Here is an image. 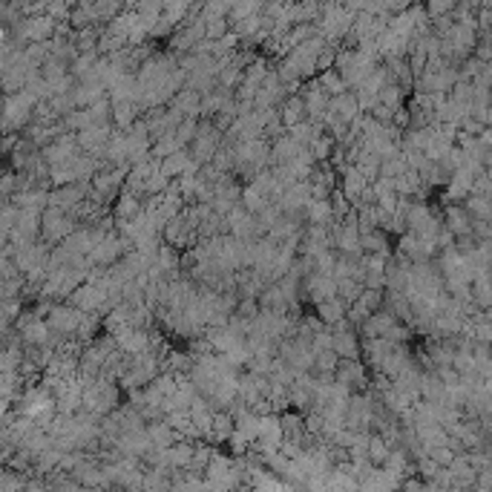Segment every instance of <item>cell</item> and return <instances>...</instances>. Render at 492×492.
I'll return each instance as SVG.
<instances>
[{
    "label": "cell",
    "instance_id": "7c38bea8",
    "mask_svg": "<svg viewBox=\"0 0 492 492\" xmlns=\"http://www.w3.org/2000/svg\"><path fill=\"white\" fill-rule=\"evenodd\" d=\"M377 104H380V106H386V109H392V113H395L398 106H403V89L395 87V84H386V87H383V89L377 92Z\"/></svg>",
    "mask_w": 492,
    "mask_h": 492
},
{
    "label": "cell",
    "instance_id": "7a4b0ae2",
    "mask_svg": "<svg viewBox=\"0 0 492 492\" xmlns=\"http://www.w3.org/2000/svg\"><path fill=\"white\" fill-rule=\"evenodd\" d=\"M398 322V317H392V311H374L360 328H363V337L366 340H377V337H386L389 334V328Z\"/></svg>",
    "mask_w": 492,
    "mask_h": 492
},
{
    "label": "cell",
    "instance_id": "30bf717a",
    "mask_svg": "<svg viewBox=\"0 0 492 492\" xmlns=\"http://www.w3.org/2000/svg\"><path fill=\"white\" fill-rule=\"evenodd\" d=\"M136 116H138V109H136V104H133V101L113 104V124H116L119 130H124V133H127V130L133 127Z\"/></svg>",
    "mask_w": 492,
    "mask_h": 492
},
{
    "label": "cell",
    "instance_id": "5b68a950",
    "mask_svg": "<svg viewBox=\"0 0 492 492\" xmlns=\"http://www.w3.org/2000/svg\"><path fill=\"white\" fill-rule=\"evenodd\" d=\"M332 351H334L340 360H357V357H360V340L354 337V332L332 334Z\"/></svg>",
    "mask_w": 492,
    "mask_h": 492
},
{
    "label": "cell",
    "instance_id": "277c9868",
    "mask_svg": "<svg viewBox=\"0 0 492 492\" xmlns=\"http://www.w3.org/2000/svg\"><path fill=\"white\" fill-rule=\"evenodd\" d=\"M334 380L346 389H354V386H363L366 383V371H363V363L360 360H340L337 363V371H334Z\"/></svg>",
    "mask_w": 492,
    "mask_h": 492
},
{
    "label": "cell",
    "instance_id": "6da1fadb",
    "mask_svg": "<svg viewBox=\"0 0 492 492\" xmlns=\"http://www.w3.org/2000/svg\"><path fill=\"white\" fill-rule=\"evenodd\" d=\"M444 231H449L452 236H464V234H472V219L466 216V210L461 204H449L444 210V219H441Z\"/></svg>",
    "mask_w": 492,
    "mask_h": 492
},
{
    "label": "cell",
    "instance_id": "52a82bcc",
    "mask_svg": "<svg viewBox=\"0 0 492 492\" xmlns=\"http://www.w3.org/2000/svg\"><path fill=\"white\" fill-rule=\"evenodd\" d=\"M144 210V204H141V199H136L133 193H121L119 196V204H116V219H119V222L121 225H127V222H133V219L138 216Z\"/></svg>",
    "mask_w": 492,
    "mask_h": 492
},
{
    "label": "cell",
    "instance_id": "3957f363",
    "mask_svg": "<svg viewBox=\"0 0 492 492\" xmlns=\"http://www.w3.org/2000/svg\"><path fill=\"white\" fill-rule=\"evenodd\" d=\"M277 116H280V121H283L285 130H291V127H297V124L305 121V104H302L300 92H297V95H288V98L280 104Z\"/></svg>",
    "mask_w": 492,
    "mask_h": 492
},
{
    "label": "cell",
    "instance_id": "4fadbf2b",
    "mask_svg": "<svg viewBox=\"0 0 492 492\" xmlns=\"http://www.w3.org/2000/svg\"><path fill=\"white\" fill-rule=\"evenodd\" d=\"M337 363H340V357H337L334 351H317L311 368H317V374H332V377H334Z\"/></svg>",
    "mask_w": 492,
    "mask_h": 492
},
{
    "label": "cell",
    "instance_id": "5bb4252c",
    "mask_svg": "<svg viewBox=\"0 0 492 492\" xmlns=\"http://www.w3.org/2000/svg\"><path fill=\"white\" fill-rule=\"evenodd\" d=\"M383 300H386V291H371V288H363L360 297H357V305H363L368 314L380 311L383 308Z\"/></svg>",
    "mask_w": 492,
    "mask_h": 492
},
{
    "label": "cell",
    "instance_id": "ba28073f",
    "mask_svg": "<svg viewBox=\"0 0 492 492\" xmlns=\"http://www.w3.org/2000/svg\"><path fill=\"white\" fill-rule=\"evenodd\" d=\"M343 314H346V302H340L337 297H332V300H322V302H317V319L325 325H334L337 319H343Z\"/></svg>",
    "mask_w": 492,
    "mask_h": 492
},
{
    "label": "cell",
    "instance_id": "8fae6325",
    "mask_svg": "<svg viewBox=\"0 0 492 492\" xmlns=\"http://www.w3.org/2000/svg\"><path fill=\"white\" fill-rule=\"evenodd\" d=\"M216 84L222 87L225 92H231V89H236L239 84H242V70L231 61V64H225V67H219V75H216Z\"/></svg>",
    "mask_w": 492,
    "mask_h": 492
},
{
    "label": "cell",
    "instance_id": "8992f818",
    "mask_svg": "<svg viewBox=\"0 0 492 492\" xmlns=\"http://www.w3.org/2000/svg\"><path fill=\"white\" fill-rule=\"evenodd\" d=\"M366 185H368V182H366V179H363V176H360L354 168H349V170L343 173V179H340V187H337V190L346 196V202H349V204H354V202L360 199V193H363V187H366Z\"/></svg>",
    "mask_w": 492,
    "mask_h": 492
},
{
    "label": "cell",
    "instance_id": "9c48e42d",
    "mask_svg": "<svg viewBox=\"0 0 492 492\" xmlns=\"http://www.w3.org/2000/svg\"><path fill=\"white\" fill-rule=\"evenodd\" d=\"M314 81H317V87H319V89H322V92H325L328 98H337V95L349 92V89H346V84H343V78H340V75H337L334 70H328V72H319V75H317Z\"/></svg>",
    "mask_w": 492,
    "mask_h": 492
}]
</instances>
